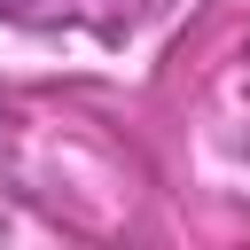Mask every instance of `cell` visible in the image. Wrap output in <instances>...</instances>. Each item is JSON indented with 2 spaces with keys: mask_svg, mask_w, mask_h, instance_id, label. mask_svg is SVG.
Here are the masks:
<instances>
[{
  "mask_svg": "<svg viewBox=\"0 0 250 250\" xmlns=\"http://www.w3.org/2000/svg\"><path fill=\"white\" fill-rule=\"evenodd\" d=\"M0 16H23V0H0Z\"/></svg>",
  "mask_w": 250,
  "mask_h": 250,
  "instance_id": "obj_1",
  "label": "cell"
}]
</instances>
